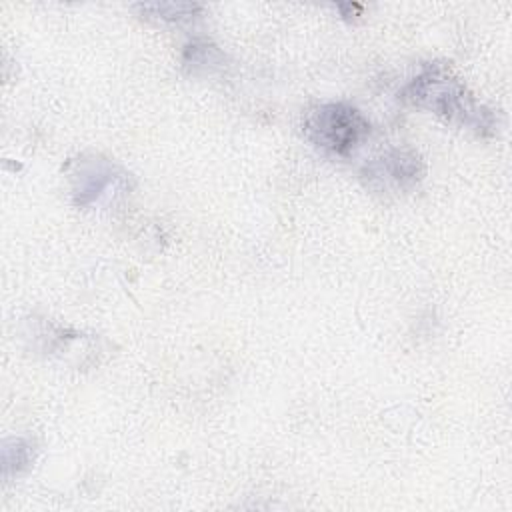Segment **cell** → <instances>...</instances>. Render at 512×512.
<instances>
[{
	"label": "cell",
	"instance_id": "cell-3",
	"mask_svg": "<svg viewBox=\"0 0 512 512\" xmlns=\"http://www.w3.org/2000/svg\"><path fill=\"white\" fill-rule=\"evenodd\" d=\"M424 172V160L416 150L392 148L362 168V180L374 192H404L414 188Z\"/></svg>",
	"mask_w": 512,
	"mask_h": 512
},
{
	"label": "cell",
	"instance_id": "cell-2",
	"mask_svg": "<svg viewBox=\"0 0 512 512\" xmlns=\"http://www.w3.org/2000/svg\"><path fill=\"white\" fill-rule=\"evenodd\" d=\"M302 132L318 150L338 158H348L364 144L372 126L352 104L326 102L306 112Z\"/></svg>",
	"mask_w": 512,
	"mask_h": 512
},
{
	"label": "cell",
	"instance_id": "cell-7",
	"mask_svg": "<svg viewBox=\"0 0 512 512\" xmlns=\"http://www.w3.org/2000/svg\"><path fill=\"white\" fill-rule=\"evenodd\" d=\"M214 58H220V52L214 46H210V44H190L186 48L184 64L192 66V70H196L198 66L214 64Z\"/></svg>",
	"mask_w": 512,
	"mask_h": 512
},
{
	"label": "cell",
	"instance_id": "cell-4",
	"mask_svg": "<svg viewBox=\"0 0 512 512\" xmlns=\"http://www.w3.org/2000/svg\"><path fill=\"white\" fill-rule=\"evenodd\" d=\"M76 172H72V196L78 206H88L96 202L104 190L122 182L126 174H122L114 164L100 158L80 160L76 162Z\"/></svg>",
	"mask_w": 512,
	"mask_h": 512
},
{
	"label": "cell",
	"instance_id": "cell-6",
	"mask_svg": "<svg viewBox=\"0 0 512 512\" xmlns=\"http://www.w3.org/2000/svg\"><path fill=\"white\" fill-rule=\"evenodd\" d=\"M30 448H32L30 442H26L22 438L4 442V476H10L12 468H16V472H20L22 468H26L30 464V460H32Z\"/></svg>",
	"mask_w": 512,
	"mask_h": 512
},
{
	"label": "cell",
	"instance_id": "cell-5",
	"mask_svg": "<svg viewBox=\"0 0 512 512\" xmlns=\"http://www.w3.org/2000/svg\"><path fill=\"white\" fill-rule=\"evenodd\" d=\"M142 14H148L150 18H158L164 22H180L192 18L198 10H202L200 4H176V2H162V4H140L138 6Z\"/></svg>",
	"mask_w": 512,
	"mask_h": 512
},
{
	"label": "cell",
	"instance_id": "cell-1",
	"mask_svg": "<svg viewBox=\"0 0 512 512\" xmlns=\"http://www.w3.org/2000/svg\"><path fill=\"white\" fill-rule=\"evenodd\" d=\"M400 98L450 124L470 128L478 136H492L496 132V118L492 110L476 102L446 64H426L420 74L404 86Z\"/></svg>",
	"mask_w": 512,
	"mask_h": 512
}]
</instances>
